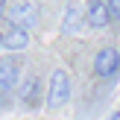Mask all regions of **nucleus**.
I'll return each mask as SVG.
<instances>
[{
	"instance_id": "nucleus-1",
	"label": "nucleus",
	"mask_w": 120,
	"mask_h": 120,
	"mask_svg": "<svg viewBox=\"0 0 120 120\" xmlns=\"http://www.w3.org/2000/svg\"><path fill=\"white\" fill-rule=\"evenodd\" d=\"M18 82H21V62L18 59H0V109H12Z\"/></svg>"
},
{
	"instance_id": "nucleus-2",
	"label": "nucleus",
	"mask_w": 120,
	"mask_h": 120,
	"mask_svg": "<svg viewBox=\"0 0 120 120\" xmlns=\"http://www.w3.org/2000/svg\"><path fill=\"white\" fill-rule=\"evenodd\" d=\"M70 94H73V82H70V73L64 68H56L50 76V85H47V109H62V105L70 103Z\"/></svg>"
},
{
	"instance_id": "nucleus-3",
	"label": "nucleus",
	"mask_w": 120,
	"mask_h": 120,
	"mask_svg": "<svg viewBox=\"0 0 120 120\" xmlns=\"http://www.w3.org/2000/svg\"><path fill=\"white\" fill-rule=\"evenodd\" d=\"M94 76L105 82H114L120 76V50L117 47H103L94 56Z\"/></svg>"
},
{
	"instance_id": "nucleus-4",
	"label": "nucleus",
	"mask_w": 120,
	"mask_h": 120,
	"mask_svg": "<svg viewBox=\"0 0 120 120\" xmlns=\"http://www.w3.org/2000/svg\"><path fill=\"white\" fill-rule=\"evenodd\" d=\"M6 18H9V23H18V26L29 29L38 23V9H35L32 0H12V6L6 3Z\"/></svg>"
},
{
	"instance_id": "nucleus-5",
	"label": "nucleus",
	"mask_w": 120,
	"mask_h": 120,
	"mask_svg": "<svg viewBox=\"0 0 120 120\" xmlns=\"http://www.w3.org/2000/svg\"><path fill=\"white\" fill-rule=\"evenodd\" d=\"M41 97H44V91H41V79L38 76H26L23 82H18L15 100L23 105V109H29V111L41 109Z\"/></svg>"
},
{
	"instance_id": "nucleus-6",
	"label": "nucleus",
	"mask_w": 120,
	"mask_h": 120,
	"mask_svg": "<svg viewBox=\"0 0 120 120\" xmlns=\"http://www.w3.org/2000/svg\"><path fill=\"white\" fill-rule=\"evenodd\" d=\"M0 41H3V50H9V53L26 50L29 47V29L18 26V23H9L6 32H0Z\"/></svg>"
},
{
	"instance_id": "nucleus-7",
	"label": "nucleus",
	"mask_w": 120,
	"mask_h": 120,
	"mask_svg": "<svg viewBox=\"0 0 120 120\" xmlns=\"http://www.w3.org/2000/svg\"><path fill=\"white\" fill-rule=\"evenodd\" d=\"M85 23H88L91 29H105V26L111 23L105 0H88V6H85Z\"/></svg>"
},
{
	"instance_id": "nucleus-8",
	"label": "nucleus",
	"mask_w": 120,
	"mask_h": 120,
	"mask_svg": "<svg viewBox=\"0 0 120 120\" xmlns=\"http://www.w3.org/2000/svg\"><path fill=\"white\" fill-rule=\"evenodd\" d=\"M82 23H85V12H82L79 6L70 3L68 9H64V18H62V32L64 35H73V32L82 29Z\"/></svg>"
},
{
	"instance_id": "nucleus-9",
	"label": "nucleus",
	"mask_w": 120,
	"mask_h": 120,
	"mask_svg": "<svg viewBox=\"0 0 120 120\" xmlns=\"http://www.w3.org/2000/svg\"><path fill=\"white\" fill-rule=\"evenodd\" d=\"M105 6H109V18L120 23V0H105Z\"/></svg>"
},
{
	"instance_id": "nucleus-10",
	"label": "nucleus",
	"mask_w": 120,
	"mask_h": 120,
	"mask_svg": "<svg viewBox=\"0 0 120 120\" xmlns=\"http://www.w3.org/2000/svg\"><path fill=\"white\" fill-rule=\"evenodd\" d=\"M105 120H120V109H117V111H111V114L105 117Z\"/></svg>"
},
{
	"instance_id": "nucleus-11",
	"label": "nucleus",
	"mask_w": 120,
	"mask_h": 120,
	"mask_svg": "<svg viewBox=\"0 0 120 120\" xmlns=\"http://www.w3.org/2000/svg\"><path fill=\"white\" fill-rule=\"evenodd\" d=\"M6 15V0H0V18Z\"/></svg>"
},
{
	"instance_id": "nucleus-12",
	"label": "nucleus",
	"mask_w": 120,
	"mask_h": 120,
	"mask_svg": "<svg viewBox=\"0 0 120 120\" xmlns=\"http://www.w3.org/2000/svg\"><path fill=\"white\" fill-rule=\"evenodd\" d=\"M0 53H3V41H0Z\"/></svg>"
}]
</instances>
